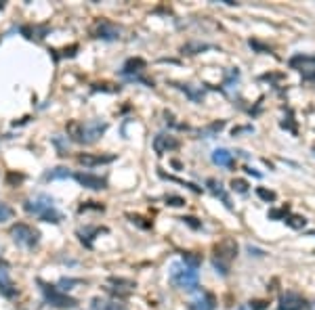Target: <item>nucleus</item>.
I'll list each match as a JSON object with an SVG mask.
<instances>
[{"label":"nucleus","mask_w":315,"mask_h":310,"mask_svg":"<svg viewBox=\"0 0 315 310\" xmlns=\"http://www.w3.org/2000/svg\"><path fill=\"white\" fill-rule=\"evenodd\" d=\"M0 295H4V298H15L17 295V287L11 281L9 266L4 262H0Z\"/></svg>","instance_id":"nucleus-12"},{"label":"nucleus","mask_w":315,"mask_h":310,"mask_svg":"<svg viewBox=\"0 0 315 310\" xmlns=\"http://www.w3.org/2000/svg\"><path fill=\"white\" fill-rule=\"evenodd\" d=\"M183 262H185L187 266H191V269H200L202 256H198V253H193V252H185V253H183Z\"/></svg>","instance_id":"nucleus-22"},{"label":"nucleus","mask_w":315,"mask_h":310,"mask_svg":"<svg viewBox=\"0 0 315 310\" xmlns=\"http://www.w3.org/2000/svg\"><path fill=\"white\" fill-rule=\"evenodd\" d=\"M168 277H170V283H172L174 287H179V290L195 291V290L200 287L198 269H191V266H187L183 260H177V262L170 264Z\"/></svg>","instance_id":"nucleus-3"},{"label":"nucleus","mask_w":315,"mask_h":310,"mask_svg":"<svg viewBox=\"0 0 315 310\" xmlns=\"http://www.w3.org/2000/svg\"><path fill=\"white\" fill-rule=\"evenodd\" d=\"M237 256V243L233 239H225L221 241L219 245L214 248V260H212V266L216 269V272H221L223 277L229 274V262Z\"/></svg>","instance_id":"nucleus-5"},{"label":"nucleus","mask_w":315,"mask_h":310,"mask_svg":"<svg viewBox=\"0 0 315 310\" xmlns=\"http://www.w3.org/2000/svg\"><path fill=\"white\" fill-rule=\"evenodd\" d=\"M214 308H216V300L208 291H202V295H198L191 302V310H214Z\"/></svg>","instance_id":"nucleus-16"},{"label":"nucleus","mask_w":315,"mask_h":310,"mask_svg":"<svg viewBox=\"0 0 315 310\" xmlns=\"http://www.w3.org/2000/svg\"><path fill=\"white\" fill-rule=\"evenodd\" d=\"M105 310H122V308H120V304H107Z\"/></svg>","instance_id":"nucleus-35"},{"label":"nucleus","mask_w":315,"mask_h":310,"mask_svg":"<svg viewBox=\"0 0 315 310\" xmlns=\"http://www.w3.org/2000/svg\"><path fill=\"white\" fill-rule=\"evenodd\" d=\"M0 9H4V2H0Z\"/></svg>","instance_id":"nucleus-39"},{"label":"nucleus","mask_w":315,"mask_h":310,"mask_svg":"<svg viewBox=\"0 0 315 310\" xmlns=\"http://www.w3.org/2000/svg\"><path fill=\"white\" fill-rule=\"evenodd\" d=\"M145 67H147V63L141 59V57H132V59H128L124 63V67H122V76L124 78H128L130 82H141V84H145V86H153V82H149V80H145V78L141 76L143 72H145Z\"/></svg>","instance_id":"nucleus-8"},{"label":"nucleus","mask_w":315,"mask_h":310,"mask_svg":"<svg viewBox=\"0 0 315 310\" xmlns=\"http://www.w3.org/2000/svg\"><path fill=\"white\" fill-rule=\"evenodd\" d=\"M248 44L254 48V51H258V53H271V48L269 46H265V44H261L258 40H248Z\"/></svg>","instance_id":"nucleus-33"},{"label":"nucleus","mask_w":315,"mask_h":310,"mask_svg":"<svg viewBox=\"0 0 315 310\" xmlns=\"http://www.w3.org/2000/svg\"><path fill=\"white\" fill-rule=\"evenodd\" d=\"M206 187L210 189V193H212L214 197H221V201L225 203V208H227V210H233V206H231V199H229V195H227V191H225V187H223L219 180H216V178H208V180H206Z\"/></svg>","instance_id":"nucleus-15"},{"label":"nucleus","mask_w":315,"mask_h":310,"mask_svg":"<svg viewBox=\"0 0 315 310\" xmlns=\"http://www.w3.org/2000/svg\"><path fill=\"white\" fill-rule=\"evenodd\" d=\"M40 290H42V295H44L46 304H51L53 308H61V310H72L78 306V300L72 298V295H67L65 291H61L57 285H51V283H44V281H38Z\"/></svg>","instance_id":"nucleus-4"},{"label":"nucleus","mask_w":315,"mask_h":310,"mask_svg":"<svg viewBox=\"0 0 315 310\" xmlns=\"http://www.w3.org/2000/svg\"><path fill=\"white\" fill-rule=\"evenodd\" d=\"M72 178L84 189H93V191H103V189H107V180H105L103 176H97V174H90V172H76V174H72Z\"/></svg>","instance_id":"nucleus-9"},{"label":"nucleus","mask_w":315,"mask_h":310,"mask_svg":"<svg viewBox=\"0 0 315 310\" xmlns=\"http://www.w3.org/2000/svg\"><path fill=\"white\" fill-rule=\"evenodd\" d=\"M179 220H181V222H185V224H189V227L195 229V231L202 229V222L198 220V218H193V216H183V218H179Z\"/></svg>","instance_id":"nucleus-30"},{"label":"nucleus","mask_w":315,"mask_h":310,"mask_svg":"<svg viewBox=\"0 0 315 310\" xmlns=\"http://www.w3.org/2000/svg\"><path fill=\"white\" fill-rule=\"evenodd\" d=\"M309 235H311V237H315V231H311V232H309Z\"/></svg>","instance_id":"nucleus-38"},{"label":"nucleus","mask_w":315,"mask_h":310,"mask_svg":"<svg viewBox=\"0 0 315 310\" xmlns=\"http://www.w3.org/2000/svg\"><path fill=\"white\" fill-rule=\"evenodd\" d=\"M13 214H15V212H13V208H11V206H6V203H2V201H0V222H6V220H11V218H13Z\"/></svg>","instance_id":"nucleus-28"},{"label":"nucleus","mask_w":315,"mask_h":310,"mask_svg":"<svg viewBox=\"0 0 315 310\" xmlns=\"http://www.w3.org/2000/svg\"><path fill=\"white\" fill-rule=\"evenodd\" d=\"M6 180H9V185H13V182H21L23 180V174H9Z\"/></svg>","instance_id":"nucleus-34"},{"label":"nucleus","mask_w":315,"mask_h":310,"mask_svg":"<svg viewBox=\"0 0 315 310\" xmlns=\"http://www.w3.org/2000/svg\"><path fill=\"white\" fill-rule=\"evenodd\" d=\"M231 189H233L235 193H248V182L246 180H242V178H233L231 180Z\"/></svg>","instance_id":"nucleus-26"},{"label":"nucleus","mask_w":315,"mask_h":310,"mask_svg":"<svg viewBox=\"0 0 315 310\" xmlns=\"http://www.w3.org/2000/svg\"><path fill=\"white\" fill-rule=\"evenodd\" d=\"M105 130H107V122H101V119H90V122H84V124H78V122H72L67 126V135L72 140L80 145H93L97 143L103 135Z\"/></svg>","instance_id":"nucleus-2"},{"label":"nucleus","mask_w":315,"mask_h":310,"mask_svg":"<svg viewBox=\"0 0 315 310\" xmlns=\"http://www.w3.org/2000/svg\"><path fill=\"white\" fill-rule=\"evenodd\" d=\"M223 128H225V119H219V122H212V124H208L206 128H202L200 130V136L202 138H212V136L219 135Z\"/></svg>","instance_id":"nucleus-19"},{"label":"nucleus","mask_w":315,"mask_h":310,"mask_svg":"<svg viewBox=\"0 0 315 310\" xmlns=\"http://www.w3.org/2000/svg\"><path fill=\"white\" fill-rule=\"evenodd\" d=\"M237 310H252V308H250V304H244V306H240Z\"/></svg>","instance_id":"nucleus-37"},{"label":"nucleus","mask_w":315,"mask_h":310,"mask_svg":"<svg viewBox=\"0 0 315 310\" xmlns=\"http://www.w3.org/2000/svg\"><path fill=\"white\" fill-rule=\"evenodd\" d=\"M246 172H248V174H252V176H256V178H258V176H261V172H256L254 168H246Z\"/></svg>","instance_id":"nucleus-36"},{"label":"nucleus","mask_w":315,"mask_h":310,"mask_svg":"<svg viewBox=\"0 0 315 310\" xmlns=\"http://www.w3.org/2000/svg\"><path fill=\"white\" fill-rule=\"evenodd\" d=\"M288 216V206L286 208H279V210H271L269 212V218L271 220H279V218H286Z\"/></svg>","instance_id":"nucleus-31"},{"label":"nucleus","mask_w":315,"mask_h":310,"mask_svg":"<svg viewBox=\"0 0 315 310\" xmlns=\"http://www.w3.org/2000/svg\"><path fill=\"white\" fill-rule=\"evenodd\" d=\"M179 149V140L170 136V135H156L153 136V151L158 155H164L168 151H174Z\"/></svg>","instance_id":"nucleus-13"},{"label":"nucleus","mask_w":315,"mask_h":310,"mask_svg":"<svg viewBox=\"0 0 315 310\" xmlns=\"http://www.w3.org/2000/svg\"><path fill=\"white\" fill-rule=\"evenodd\" d=\"M307 308H309L307 300L296 291H286L279 295L277 310H307Z\"/></svg>","instance_id":"nucleus-10"},{"label":"nucleus","mask_w":315,"mask_h":310,"mask_svg":"<svg viewBox=\"0 0 315 310\" xmlns=\"http://www.w3.org/2000/svg\"><path fill=\"white\" fill-rule=\"evenodd\" d=\"M284 222L288 224V227H292V229H303L305 224H307V218L305 216H286L284 218Z\"/></svg>","instance_id":"nucleus-23"},{"label":"nucleus","mask_w":315,"mask_h":310,"mask_svg":"<svg viewBox=\"0 0 315 310\" xmlns=\"http://www.w3.org/2000/svg\"><path fill=\"white\" fill-rule=\"evenodd\" d=\"M206 48H210L208 44H185L181 51H183V55H198L200 51H206Z\"/></svg>","instance_id":"nucleus-25"},{"label":"nucleus","mask_w":315,"mask_h":310,"mask_svg":"<svg viewBox=\"0 0 315 310\" xmlns=\"http://www.w3.org/2000/svg\"><path fill=\"white\" fill-rule=\"evenodd\" d=\"M166 203L172 208H181V206H185V199H181L177 195H166Z\"/></svg>","instance_id":"nucleus-32"},{"label":"nucleus","mask_w":315,"mask_h":310,"mask_svg":"<svg viewBox=\"0 0 315 310\" xmlns=\"http://www.w3.org/2000/svg\"><path fill=\"white\" fill-rule=\"evenodd\" d=\"M63 178H72V172L67 170V168H53V170H48L44 174V180H63Z\"/></svg>","instance_id":"nucleus-21"},{"label":"nucleus","mask_w":315,"mask_h":310,"mask_svg":"<svg viewBox=\"0 0 315 310\" xmlns=\"http://www.w3.org/2000/svg\"><path fill=\"white\" fill-rule=\"evenodd\" d=\"M11 237H13V241H15L17 245H21V248H25V250H34L40 243V232L34 227H30V224H25V222L13 224L11 227Z\"/></svg>","instance_id":"nucleus-6"},{"label":"nucleus","mask_w":315,"mask_h":310,"mask_svg":"<svg viewBox=\"0 0 315 310\" xmlns=\"http://www.w3.org/2000/svg\"><path fill=\"white\" fill-rule=\"evenodd\" d=\"M114 159H116V155H90V153L78 155V164H82L84 168H95V166L111 164Z\"/></svg>","instance_id":"nucleus-14"},{"label":"nucleus","mask_w":315,"mask_h":310,"mask_svg":"<svg viewBox=\"0 0 315 310\" xmlns=\"http://www.w3.org/2000/svg\"><path fill=\"white\" fill-rule=\"evenodd\" d=\"M290 69H296V72L303 74V80L307 82H315V55H294L288 61Z\"/></svg>","instance_id":"nucleus-7"},{"label":"nucleus","mask_w":315,"mask_h":310,"mask_svg":"<svg viewBox=\"0 0 315 310\" xmlns=\"http://www.w3.org/2000/svg\"><path fill=\"white\" fill-rule=\"evenodd\" d=\"M313 151H315V147H313Z\"/></svg>","instance_id":"nucleus-40"},{"label":"nucleus","mask_w":315,"mask_h":310,"mask_svg":"<svg viewBox=\"0 0 315 310\" xmlns=\"http://www.w3.org/2000/svg\"><path fill=\"white\" fill-rule=\"evenodd\" d=\"M23 210L27 214L36 216L38 220L42 222H53V224H59L63 220V214L57 210L55 206V199L51 195L46 193H40L36 197H30V199L23 201Z\"/></svg>","instance_id":"nucleus-1"},{"label":"nucleus","mask_w":315,"mask_h":310,"mask_svg":"<svg viewBox=\"0 0 315 310\" xmlns=\"http://www.w3.org/2000/svg\"><path fill=\"white\" fill-rule=\"evenodd\" d=\"M212 161L216 166L231 168V166H233V153H229L227 149H214L212 151Z\"/></svg>","instance_id":"nucleus-17"},{"label":"nucleus","mask_w":315,"mask_h":310,"mask_svg":"<svg viewBox=\"0 0 315 310\" xmlns=\"http://www.w3.org/2000/svg\"><path fill=\"white\" fill-rule=\"evenodd\" d=\"M93 34H95V38H99V40L114 42V40L120 38V27H118L116 23H111V21H107V19H99Z\"/></svg>","instance_id":"nucleus-11"},{"label":"nucleus","mask_w":315,"mask_h":310,"mask_svg":"<svg viewBox=\"0 0 315 310\" xmlns=\"http://www.w3.org/2000/svg\"><path fill=\"white\" fill-rule=\"evenodd\" d=\"M76 283H80V281L78 279H61L59 281V290L67 293L69 290H72V285H76Z\"/></svg>","instance_id":"nucleus-29"},{"label":"nucleus","mask_w":315,"mask_h":310,"mask_svg":"<svg viewBox=\"0 0 315 310\" xmlns=\"http://www.w3.org/2000/svg\"><path fill=\"white\" fill-rule=\"evenodd\" d=\"M99 232H107V229H80L78 237L86 248H93V239H95V235H99Z\"/></svg>","instance_id":"nucleus-18"},{"label":"nucleus","mask_w":315,"mask_h":310,"mask_svg":"<svg viewBox=\"0 0 315 310\" xmlns=\"http://www.w3.org/2000/svg\"><path fill=\"white\" fill-rule=\"evenodd\" d=\"M174 86H177L179 90H183V93H185L189 98H191L193 103H200L202 98H204V93H202V90H195L191 84H177V82H174Z\"/></svg>","instance_id":"nucleus-20"},{"label":"nucleus","mask_w":315,"mask_h":310,"mask_svg":"<svg viewBox=\"0 0 315 310\" xmlns=\"http://www.w3.org/2000/svg\"><path fill=\"white\" fill-rule=\"evenodd\" d=\"M256 195L261 197L263 201H267V203H273V201L277 199V195H275V193H273V191H267V189H263V187H258V189H256Z\"/></svg>","instance_id":"nucleus-27"},{"label":"nucleus","mask_w":315,"mask_h":310,"mask_svg":"<svg viewBox=\"0 0 315 310\" xmlns=\"http://www.w3.org/2000/svg\"><path fill=\"white\" fill-rule=\"evenodd\" d=\"M160 176L162 178H166V180H172V182H181V185H185L189 191H193V193H202V189L200 187H195L193 182H185V180H179V178H174V176H168V174H164V172H160Z\"/></svg>","instance_id":"nucleus-24"}]
</instances>
